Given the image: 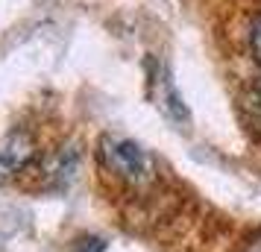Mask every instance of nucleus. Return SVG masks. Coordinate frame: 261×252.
<instances>
[{
    "label": "nucleus",
    "mask_w": 261,
    "mask_h": 252,
    "mask_svg": "<svg viewBox=\"0 0 261 252\" xmlns=\"http://www.w3.org/2000/svg\"><path fill=\"white\" fill-rule=\"evenodd\" d=\"M241 252H261V232L255 235V238H249L244 246H241Z\"/></svg>",
    "instance_id": "nucleus-8"
},
{
    "label": "nucleus",
    "mask_w": 261,
    "mask_h": 252,
    "mask_svg": "<svg viewBox=\"0 0 261 252\" xmlns=\"http://www.w3.org/2000/svg\"><path fill=\"white\" fill-rule=\"evenodd\" d=\"M106 249V243L103 238H94V235H88V238H80L76 243L71 246V252H103Z\"/></svg>",
    "instance_id": "nucleus-5"
},
{
    "label": "nucleus",
    "mask_w": 261,
    "mask_h": 252,
    "mask_svg": "<svg viewBox=\"0 0 261 252\" xmlns=\"http://www.w3.org/2000/svg\"><path fill=\"white\" fill-rule=\"evenodd\" d=\"M247 103H249L252 108H258V111H261V76H258V79H255L252 85H249V91H247Z\"/></svg>",
    "instance_id": "nucleus-7"
},
{
    "label": "nucleus",
    "mask_w": 261,
    "mask_h": 252,
    "mask_svg": "<svg viewBox=\"0 0 261 252\" xmlns=\"http://www.w3.org/2000/svg\"><path fill=\"white\" fill-rule=\"evenodd\" d=\"M80 167V150L76 144H65L56 153H50L41 164V179L47 188H68Z\"/></svg>",
    "instance_id": "nucleus-4"
},
{
    "label": "nucleus",
    "mask_w": 261,
    "mask_h": 252,
    "mask_svg": "<svg viewBox=\"0 0 261 252\" xmlns=\"http://www.w3.org/2000/svg\"><path fill=\"white\" fill-rule=\"evenodd\" d=\"M97 156H100V164L115 179H120L123 185H129V188H147L155 179L153 156L141 144H135L132 138L103 135L100 144H97Z\"/></svg>",
    "instance_id": "nucleus-1"
},
{
    "label": "nucleus",
    "mask_w": 261,
    "mask_h": 252,
    "mask_svg": "<svg viewBox=\"0 0 261 252\" xmlns=\"http://www.w3.org/2000/svg\"><path fill=\"white\" fill-rule=\"evenodd\" d=\"M38 153V144L30 129H12L0 144V185L12 182L18 173H24Z\"/></svg>",
    "instance_id": "nucleus-3"
},
{
    "label": "nucleus",
    "mask_w": 261,
    "mask_h": 252,
    "mask_svg": "<svg viewBox=\"0 0 261 252\" xmlns=\"http://www.w3.org/2000/svg\"><path fill=\"white\" fill-rule=\"evenodd\" d=\"M249 50H252L255 62L261 65V15L252 21V30H249Z\"/></svg>",
    "instance_id": "nucleus-6"
},
{
    "label": "nucleus",
    "mask_w": 261,
    "mask_h": 252,
    "mask_svg": "<svg viewBox=\"0 0 261 252\" xmlns=\"http://www.w3.org/2000/svg\"><path fill=\"white\" fill-rule=\"evenodd\" d=\"M150 94H153V103L159 106V111L170 123H176L179 129H185L191 123L188 103L182 100L176 82L170 79V71L165 65H159V62H150Z\"/></svg>",
    "instance_id": "nucleus-2"
}]
</instances>
